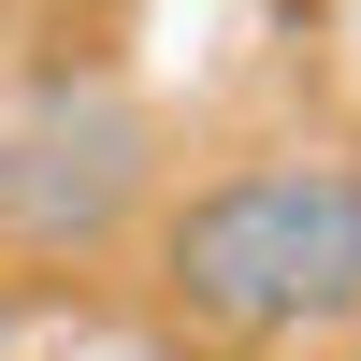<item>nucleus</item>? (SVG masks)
I'll return each mask as SVG.
<instances>
[{"instance_id":"1","label":"nucleus","mask_w":361,"mask_h":361,"mask_svg":"<svg viewBox=\"0 0 361 361\" xmlns=\"http://www.w3.org/2000/svg\"><path fill=\"white\" fill-rule=\"evenodd\" d=\"M159 289L202 333H333L361 318V159H246L159 217Z\"/></svg>"},{"instance_id":"2","label":"nucleus","mask_w":361,"mask_h":361,"mask_svg":"<svg viewBox=\"0 0 361 361\" xmlns=\"http://www.w3.org/2000/svg\"><path fill=\"white\" fill-rule=\"evenodd\" d=\"M145 202V116L73 87V102H29L0 130V217L15 246H102L116 217Z\"/></svg>"}]
</instances>
